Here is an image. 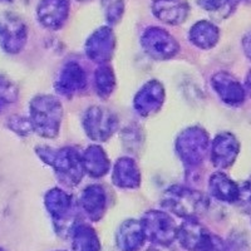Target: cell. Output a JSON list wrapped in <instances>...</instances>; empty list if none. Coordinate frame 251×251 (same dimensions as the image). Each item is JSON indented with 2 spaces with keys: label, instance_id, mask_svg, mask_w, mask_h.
I'll use <instances>...</instances> for the list:
<instances>
[{
  "label": "cell",
  "instance_id": "4316f807",
  "mask_svg": "<svg viewBox=\"0 0 251 251\" xmlns=\"http://www.w3.org/2000/svg\"><path fill=\"white\" fill-rule=\"evenodd\" d=\"M102 9L108 24H117L125 13V0H102Z\"/></svg>",
  "mask_w": 251,
  "mask_h": 251
},
{
  "label": "cell",
  "instance_id": "83f0119b",
  "mask_svg": "<svg viewBox=\"0 0 251 251\" xmlns=\"http://www.w3.org/2000/svg\"><path fill=\"white\" fill-rule=\"evenodd\" d=\"M240 0H197V4L207 12L230 14Z\"/></svg>",
  "mask_w": 251,
  "mask_h": 251
},
{
  "label": "cell",
  "instance_id": "d6986e66",
  "mask_svg": "<svg viewBox=\"0 0 251 251\" xmlns=\"http://www.w3.org/2000/svg\"><path fill=\"white\" fill-rule=\"evenodd\" d=\"M146 241L143 226L138 220H127L118 227L116 243L121 251H138Z\"/></svg>",
  "mask_w": 251,
  "mask_h": 251
},
{
  "label": "cell",
  "instance_id": "277c9868",
  "mask_svg": "<svg viewBox=\"0 0 251 251\" xmlns=\"http://www.w3.org/2000/svg\"><path fill=\"white\" fill-rule=\"evenodd\" d=\"M208 134L199 126L183 129L176 138L175 149L183 165L188 169L199 167L207 156Z\"/></svg>",
  "mask_w": 251,
  "mask_h": 251
},
{
  "label": "cell",
  "instance_id": "d4e9b609",
  "mask_svg": "<svg viewBox=\"0 0 251 251\" xmlns=\"http://www.w3.org/2000/svg\"><path fill=\"white\" fill-rule=\"evenodd\" d=\"M93 80L96 93L102 100H107L113 93L114 88H116L114 71L108 64H100V67L94 72Z\"/></svg>",
  "mask_w": 251,
  "mask_h": 251
},
{
  "label": "cell",
  "instance_id": "44dd1931",
  "mask_svg": "<svg viewBox=\"0 0 251 251\" xmlns=\"http://www.w3.org/2000/svg\"><path fill=\"white\" fill-rule=\"evenodd\" d=\"M210 194L223 202L234 203L240 199V187L235 181L223 172H215L208 180Z\"/></svg>",
  "mask_w": 251,
  "mask_h": 251
},
{
  "label": "cell",
  "instance_id": "8fae6325",
  "mask_svg": "<svg viewBox=\"0 0 251 251\" xmlns=\"http://www.w3.org/2000/svg\"><path fill=\"white\" fill-rule=\"evenodd\" d=\"M87 87V73L79 63L68 62L62 67L55 79V91L63 97L72 98Z\"/></svg>",
  "mask_w": 251,
  "mask_h": 251
},
{
  "label": "cell",
  "instance_id": "f35d334b",
  "mask_svg": "<svg viewBox=\"0 0 251 251\" xmlns=\"http://www.w3.org/2000/svg\"><path fill=\"white\" fill-rule=\"evenodd\" d=\"M58 251H62V250H58Z\"/></svg>",
  "mask_w": 251,
  "mask_h": 251
},
{
  "label": "cell",
  "instance_id": "e0dca14e",
  "mask_svg": "<svg viewBox=\"0 0 251 251\" xmlns=\"http://www.w3.org/2000/svg\"><path fill=\"white\" fill-rule=\"evenodd\" d=\"M79 205L83 212L92 221H100L106 212L107 195L100 185H89L82 191Z\"/></svg>",
  "mask_w": 251,
  "mask_h": 251
},
{
  "label": "cell",
  "instance_id": "e575fe53",
  "mask_svg": "<svg viewBox=\"0 0 251 251\" xmlns=\"http://www.w3.org/2000/svg\"><path fill=\"white\" fill-rule=\"evenodd\" d=\"M1 3H12L13 0H0Z\"/></svg>",
  "mask_w": 251,
  "mask_h": 251
},
{
  "label": "cell",
  "instance_id": "8d00e7d4",
  "mask_svg": "<svg viewBox=\"0 0 251 251\" xmlns=\"http://www.w3.org/2000/svg\"><path fill=\"white\" fill-rule=\"evenodd\" d=\"M245 1H248V3H251V0H245Z\"/></svg>",
  "mask_w": 251,
  "mask_h": 251
},
{
  "label": "cell",
  "instance_id": "836d02e7",
  "mask_svg": "<svg viewBox=\"0 0 251 251\" xmlns=\"http://www.w3.org/2000/svg\"><path fill=\"white\" fill-rule=\"evenodd\" d=\"M245 89L249 94L251 96V71L249 72L248 75H246V79H245Z\"/></svg>",
  "mask_w": 251,
  "mask_h": 251
},
{
  "label": "cell",
  "instance_id": "603a6c76",
  "mask_svg": "<svg viewBox=\"0 0 251 251\" xmlns=\"http://www.w3.org/2000/svg\"><path fill=\"white\" fill-rule=\"evenodd\" d=\"M188 39L197 48L211 49L219 42L220 30L211 22L200 20L191 26L188 31Z\"/></svg>",
  "mask_w": 251,
  "mask_h": 251
},
{
  "label": "cell",
  "instance_id": "1f68e13d",
  "mask_svg": "<svg viewBox=\"0 0 251 251\" xmlns=\"http://www.w3.org/2000/svg\"><path fill=\"white\" fill-rule=\"evenodd\" d=\"M243 49L248 59L251 60V30L248 31L243 38Z\"/></svg>",
  "mask_w": 251,
  "mask_h": 251
},
{
  "label": "cell",
  "instance_id": "f1b7e54d",
  "mask_svg": "<svg viewBox=\"0 0 251 251\" xmlns=\"http://www.w3.org/2000/svg\"><path fill=\"white\" fill-rule=\"evenodd\" d=\"M9 128L13 129L15 133H18L19 136H26L29 132L33 131V127H31L30 120H26V118L20 117V116H14L9 120L8 122Z\"/></svg>",
  "mask_w": 251,
  "mask_h": 251
},
{
  "label": "cell",
  "instance_id": "7402d4cb",
  "mask_svg": "<svg viewBox=\"0 0 251 251\" xmlns=\"http://www.w3.org/2000/svg\"><path fill=\"white\" fill-rule=\"evenodd\" d=\"M82 161L86 174L93 178L103 177L111 167V162L106 151L98 145L88 146L82 153Z\"/></svg>",
  "mask_w": 251,
  "mask_h": 251
},
{
  "label": "cell",
  "instance_id": "5bb4252c",
  "mask_svg": "<svg viewBox=\"0 0 251 251\" xmlns=\"http://www.w3.org/2000/svg\"><path fill=\"white\" fill-rule=\"evenodd\" d=\"M211 86L220 100L227 106L237 107L245 100V87L227 72H219L212 75Z\"/></svg>",
  "mask_w": 251,
  "mask_h": 251
},
{
  "label": "cell",
  "instance_id": "ba28073f",
  "mask_svg": "<svg viewBox=\"0 0 251 251\" xmlns=\"http://www.w3.org/2000/svg\"><path fill=\"white\" fill-rule=\"evenodd\" d=\"M28 40V28L24 20L14 13L0 14V47L9 54L23 50Z\"/></svg>",
  "mask_w": 251,
  "mask_h": 251
},
{
  "label": "cell",
  "instance_id": "8992f818",
  "mask_svg": "<svg viewBox=\"0 0 251 251\" xmlns=\"http://www.w3.org/2000/svg\"><path fill=\"white\" fill-rule=\"evenodd\" d=\"M83 128L91 140L104 142L118 128L117 116L100 106H92L83 114Z\"/></svg>",
  "mask_w": 251,
  "mask_h": 251
},
{
  "label": "cell",
  "instance_id": "6da1fadb",
  "mask_svg": "<svg viewBox=\"0 0 251 251\" xmlns=\"http://www.w3.org/2000/svg\"><path fill=\"white\" fill-rule=\"evenodd\" d=\"M40 160L54 170L58 181L67 187H75L86 174L82 154L75 147L50 149L48 146L35 150Z\"/></svg>",
  "mask_w": 251,
  "mask_h": 251
},
{
  "label": "cell",
  "instance_id": "5b68a950",
  "mask_svg": "<svg viewBox=\"0 0 251 251\" xmlns=\"http://www.w3.org/2000/svg\"><path fill=\"white\" fill-rule=\"evenodd\" d=\"M44 205L54 221L57 232L71 235L72 228L78 223L75 220V201L71 195L59 187L50 188L44 196Z\"/></svg>",
  "mask_w": 251,
  "mask_h": 251
},
{
  "label": "cell",
  "instance_id": "74e56055",
  "mask_svg": "<svg viewBox=\"0 0 251 251\" xmlns=\"http://www.w3.org/2000/svg\"><path fill=\"white\" fill-rule=\"evenodd\" d=\"M0 251H6V250H4V249H1V248H0Z\"/></svg>",
  "mask_w": 251,
  "mask_h": 251
},
{
  "label": "cell",
  "instance_id": "ffe728a7",
  "mask_svg": "<svg viewBox=\"0 0 251 251\" xmlns=\"http://www.w3.org/2000/svg\"><path fill=\"white\" fill-rule=\"evenodd\" d=\"M210 232L196 219H185L177 230L181 246L188 251H200Z\"/></svg>",
  "mask_w": 251,
  "mask_h": 251
},
{
  "label": "cell",
  "instance_id": "4fadbf2b",
  "mask_svg": "<svg viewBox=\"0 0 251 251\" xmlns=\"http://www.w3.org/2000/svg\"><path fill=\"white\" fill-rule=\"evenodd\" d=\"M71 10V0H40L37 6V18L42 26L58 30L66 24Z\"/></svg>",
  "mask_w": 251,
  "mask_h": 251
},
{
  "label": "cell",
  "instance_id": "d590c367",
  "mask_svg": "<svg viewBox=\"0 0 251 251\" xmlns=\"http://www.w3.org/2000/svg\"><path fill=\"white\" fill-rule=\"evenodd\" d=\"M77 1H79V3H87L89 0H77Z\"/></svg>",
  "mask_w": 251,
  "mask_h": 251
},
{
  "label": "cell",
  "instance_id": "30bf717a",
  "mask_svg": "<svg viewBox=\"0 0 251 251\" xmlns=\"http://www.w3.org/2000/svg\"><path fill=\"white\" fill-rule=\"evenodd\" d=\"M116 48V37L111 26H100L88 37L84 51L88 59L97 64H107Z\"/></svg>",
  "mask_w": 251,
  "mask_h": 251
},
{
  "label": "cell",
  "instance_id": "9c48e42d",
  "mask_svg": "<svg viewBox=\"0 0 251 251\" xmlns=\"http://www.w3.org/2000/svg\"><path fill=\"white\" fill-rule=\"evenodd\" d=\"M141 44L145 51L153 59H171L180 50L177 40L160 26H150L143 31Z\"/></svg>",
  "mask_w": 251,
  "mask_h": 251
},
{
  "label": "cell",
  "instance_id": "4dcf8cb0",
  "mask_svg": "<svg viewBox=\"0 0 251 251\" xmlns=\"http://www.w3.org/2000/svg\"><path fill=\"white\" fill-rule=\"evenodd\" d=\"M239 201L243 205H251V177L240 187Z\"/></svg>",
  "mask_w": 251,
  "mask_h": 251
},
{
  "label": "cell",
  "instance_id": "d6a6232c",
  "mask_svg": "<svg viewBox=\"0 0 251 251\" xmlns=\"http://www.w3.org/2000/svg\"><path fill=\"white\" fill-rule=\"evenodd\" d=\"M147 251H171V250H170L167 245H156V244H153V246H151Z\"/></svg>",
  "mask_w": 251,
  "mask_h": 251
},
{
  "label": "cell",
  "instance_id": "2e32d148",
  "mask_svg": "<svg viewBox=\"0 0 251 251\" xmlns=\"http://www.w3.org/2000/svg\"><path fill=\"white\" fill-rule=\"evenodd\" d=\"M152 13L169 25H178L188 17L190 6L185 0H152Z\"/></svg>",
  "mask_w": 251,
  "mask_h": 251
},
{
  "label": "cell",
  "instance_id": "ac0fdd59",
  "mask_svg": "<svg viewBox=\"0 0 251 251\" xmlns=\"http://www.w3.org/2000/svg\"><path fill=\"white\" fill-rule=\"evenodd\" d=\"M114 186L125 190H133L141 185V171L137 163L131 157H121L116 161L112 172Z\"/></svg>",
  "mask_w": 251,
  "mask_h": 251
},
{
  "label": "cell",
  "instance_id": "cb8c5ba5",
  "mask_svg": "<svg viewBox=\"0 0 251 251\" xmlns=\"http://www.w3.org/2000/svg\"><path fill=\"white\" fill-rule=\"evenodd\" d=\"M72 250L73 251H100V243L92 226L77 223L71 231Z\"/></svg>",
  "mask_w": 251,
  "mask_h": 251
},
{
  "label": "cell",
  "instance_id": "7a4b0ae2",
  "mask_svg": "<svg viewBox=\"0 0 251 251\" xmlns=\"http://www.w3.org/2000/svg\"><path fill=\"white\" fill-rule=\"evenodd\" d=\"M29 120L33 131L43 138H55L63 121V107L54 96L39 94L30 100Z\"/></svg>",
  "mask_w": 251,
  "mask_h": 251
},
{
  "label": "cell",
  "instance_id": "9a60e30c",
  "mask_svg": "<svg viewBox=\"0 0 251 251\" xmlns=\"http://www.w3.org/2000/svg\"><path fill=\"white\" fill-rule=\"evenodd\" d=\"M240 152V143L232 133L223 132L214 138L211 145V162L220 170L230 169Z\"/></svg>",
  "mask_w": 251,
  "mask_h": 251
},
{
  "label": "cell",
  "instance_id": "3957f363",
  "mask_svg": "<svg viewBox=\"0 0 251 251\" xmlns=\"http://www.w3.org/2000/svg\"><path fill=\"white\" fill-rule=\"evenodd\" d=\"M161 205L182 219H196L208 207V199L202 192L185 186H171L163 194Z\"/></svg>",
  "mask_w": 251,
  "mask_h": 251
},
{
  "label": "cell",
  "instance_id": "484cf974",
  "mask_svg": "<svg viewBox=\"0 0 251 251\" xmlns=\"http://www.w3.org/2000/svg\"><path fill=\"white\" fill-rule=\"evenodd\" d=\"M19 91L12 80L0 75V112L17 102Z\"/></svg>",
  "mask_w": 251,
  "mask_h": 251
},
{
  "label": "cell",
  "instance_id": "7c38bea8",
  "mask_svg": "<svg viewBox=\"0 0 251 251\" xmlns=\"http://www.w3.org/2000/svg\"><path fill=\"white\" fill-rule=\"evenodd\" d=\"M165 102V88L158 80L151 79L141 87L133 98V108L141 117L157 113Z\"/></svg>",
  "mask_w": 251,
  "mask_h": 251
},
{
  "label": "cell",
  "instance_id": "52a82bcc",
  "mask_svg": "<svg viewBox=\"0 0 251 251\" xmlns=\"http://www.w3.org/2000/svg\"><path fill=\"white\" fill-rule=\"evenodd\" d=\"M146 239L156 245L170 246L177 239V230L174 219L165 211L151 210L141 219Z\"/></svg>",
  "mask_w": 251,
  "mask_h": 251
},
{
  "label": "cell",
  "instance_id": "f546056e",
  "mask_svg": "<svg viewBox=\"0 0 251 251\" xmlns=\"http://www.w3.org/2000/svg\"><path fill=\"white\" fill-rule=\"evenodd\" d=\"M200 251H228V248L221 237H219L217 235L208 234Z\"/></svg>",
  "mask_w": 251,
  "mask_h": 251
}]
</instances>
